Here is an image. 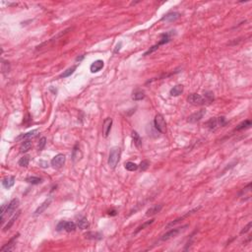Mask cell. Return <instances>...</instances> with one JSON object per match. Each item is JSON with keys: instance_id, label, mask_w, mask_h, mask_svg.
Here are the masks:
<instances>
[{"instance_id": "cell-1", "label": "cell", "mask_w": 252, "mask_h": 252, "mask_svg": "<svg viewBox=\"0 0 252 252\" xmlns=\"http://www.w3.org/2000/svg\"><path fill=\"white\" fill-rule=\"evenodd\" d=\"M214 100V96L211 93H206L204 96L198 95V94H191L187 98V101L192 105H202L205 104H210Z\"/></svg>"}, {"instance_id": "cell-2", "label": "cell", "mask_w": 252, "mask_h": 252, "mask_svg": "<svg viewBox=\"0 0 252 252\" xmlns=\"http://www.w3.org/2000/svg\"><path fill=\"white\" fill-rule=\"evenodd\" d=\"M120 159V149L118 147L111 148L109 157V165L110 169H115Z\"/></svg>"}, {"instance_id": "cell-3", "label": "cell", "mask_w": 252, "mask_h": 252, "mask_svg": "<svg viewBox=\"0 0 252 252\" xmlns=\"http://www.w3.org/2000/svg\"><path fill=\"white\" fill-rule=\"evenodd\" d=\"M226 117L224 116H220V117H214V118H211L210 120H208L206 125L210 130L215 131L217 130L218 128L222 127L224 125H226Z\"/></svg>"}, {"instance_id": "cell-4", "label": "cell", "mask_w": 252, "mask_h": 252, "mask_svg": "<svg viewBox=\"0 0 252 252\" xmlns=\"http://www.w3.org/2000/svg\"><path fill=\"white\" fill-rule=\"evenodd\" d=\"M154 126L156 128V130L160 133H164L167 131V122H165L164 116L162 114H157L155 116L154 119Z\"/></svg>"}, {"instance_id": "cell-5", "label": "cell", "mask_w": 252, "mask_h": 252, "mask_svg": "<svg viewBox=\"0 0 252 252\" xmlns=\"http://www.w3.org/2000/svg\"><path fill=\"white\" fill-rule=\"evenodd\" d=\"M56 229L58 232H61V230H66L67 233H71L74 232L76 229V224L73 222H60L57 224Z\"/></svg>"}, {"instance_id": "cell-6", "label": "cell", "mask_w": 252, "mask_h": 252, "mask_svg": "<svg viewBox=\"0 0 252 252\" xmlns=\"http://www.w3.org/2000/svg\"><path fill=\"white\" fill-rule=\"evenodd\" d=\"M188 226H183V227H181V228H177V229H170L169 232H168L167 233H164L162 237H160V240L162 241H167L170 238H173V237H175L176 235H177L178 233H180L182 230L185 229V228H187Z\"/></svg>"}, {"instance_id": "cell-7", "label": "cell", "mask_w": 252, "mask_h": 252, "mask_svg": "<svg viewBox=\"0 0 252 252\" xmlns=\"http://www.w3.org/2000/svg\"><path fill=\"white\" fill-rule=\"evenodd\" d=\"M65 160H66V158L63 154H58L51 160L50 164L54 169H60L63 167L64 164H65Z\"/></svg>"}, {"instance_id": "cell-8", "label": "cell", "mask_w": 252, "mask_h": 252, "mask_svg": "<svg viewBox=\"0 0 252 252\" xmlns=\"http://www.w3.org/2000/svg\"><path fill=\"white\" fill-rule=\"evenodd\" d=\"M19 204H20V201H19L18 198H14V199L11 200V202L8 204L7 210H6V213H5V214H7L8 217L12 216L13 214L16 212V210H17V208L19 207Z\"/></svg>"}, {"instance_id": "cell-9", "label": "cell", "mask_w": 252, "mask_h": 252, "mask_svg": "<svg viewBox=\"0 0 252 252\" xmlns=\"http://www.w3.org/2000/svg\"><path fill=\"white\" fill-rule=\"evenodd\" d=\"M37 133H39V129H35V130H32L30 132L20 134L18 137H16V141H27V140H30V139H32V138H35L37 135Z\"/></svg>"}, {"instance_id": "cell-10", "label": "cell", "mask_w": 252, "mask_h": 252, "mask_svg": "<svg viewBox=\"0 0 252 252\" xmlns=\"http://www.w3.org/2000/svg\"><path fill=\"white\" fill-rule=\"evenodd\" d=\"M206 113V110L205 109H201V110H198L197 112H194V113H192L190 116H188V122H191V123H195V122H198L200 121L203 116L205 115Z\"/></svg>"}, {"instance_id": "cell-11", "label": "cell", "mask_w": 252, "mask_h": 252, "mask_svg": "<svg viewBox=\"0 0 252 252\" xmlns=\"http://www.w3.org/2000/svg\"><path fill=\"white\" fill-rule=\"evenodd\" d=\"M19 235H20L19 233H17L16 235H14V237H13L11 239H10V240L8 241V242H7L6 244H5L4 246H2L1 249H0V250H1L2 252H8V251H11V250L14 248L15 243H16V240L18 239Z\"/></svg>"}, {"instance_id": "cell-12", "label": "cell", "mask_w": 252, "mask_h": 252, "mask_svg": "<svg viewBox=\"0 0 252 252\" xmlns=\"http://www.w3.org/2000/svg\"><path fill=\"white\" fill-rule=\"evenodd\" d=\"M111 125H112V119L110 117H108V118H105L104 123H103V134H104V137H108L109 134L111 130Z\"/></svg>"}, {"instance_id": "cell-13", "label": "cell", "mask_w": 252, "mask_h": 252, "mask_svg": "<svg viewBox=\"0 0 252 252\" xmlns=\"http://www.w3.org/2000/svg\"><path fill=\"white\" fill-rule=\"evenodd\" d=\"M104 68V61L103 60H96L90 66V70L92 73H96Z\"/></svg>"}, {"instance_id": "cell-14", "label": "cell", "mask_w": 252, "mask_h": 252, "mask_svg": "<svg viewBox=\"0 0 252 252\" xmlns=\"http://www.w3.org/2000/svg\"><path fill=\"white\" fill-rule=\"evenodd\" d=\"M200 209V207H198V208H195V209H193V210H191V211H189V212H187L185 215H183L182 217H180V218H178V219H176L175 221H173V222H171L170 224H169L168 226H167V228H169V227H173V226H174V224H178L180 221H182V220H184V219H186L187 217H189L190 215H192L193 213L194 212H197L198 210H199Z\"/></svg>"}, {"instance_id": "cell-15", "label": "cell", "mask_w": 252, "mask_h": 252, "mask_svg": "<svg viewBox=\"0 0 252 252\" xmlns=\"http://www.w3.org/2000/svg\"><path fill=\"white\" fill-rule=\"evenodd\" d=\"M51 200H52V198H48V199H46L44 203H42L41 205H40L39 207H37V209L35 211V216H37V215H41V214L42 212H45V209L49 206V204L51 203Z\"/></svg>"}, {"instance_id": "cell-16", "label": "cell", "mask_w": 252, "mask_h": 252, "mask_svg": "<svg viewBox=\"0 0 252 252\" xmlns=\"http://www.w3.org/2000/svg\"><path fill=\"white\" fill-rule=\"evenodd\" d=\"M162 209H163V205L162 204H159V205H154L152 206L150 209H148L147 212H146V216L147 217H150V216H154V215H156V214L160 213V211H162Z\"/></svg>"}, {"instance_id": "cell-17", "label": "cell", "mask_w": 252, "mask_h": 252, "mask_svg": "<svg viewBox=\"0 0 252 252\" xmlns=\"http://www.w3.org/2000/svg\"><path fill=\"white\" fill-rule=\"evenodd\" d=\"M14 183H15V176H6V177L3 178L2 180V185L7 189L11 188L14 185Z\"/></svg>"}, {"instance_id": "cell-18", "label": "cell", "mask_w": 252, "mask_h": 252, "mask_svg": "<svg viewBox=\"0 0 252 252\" xmlns=\"http://www.w3.org/2000/svg\"><path fill=\"white\" fill-rule=\"evenodd\" d=\"M173 31L171 32H169V33H165V34H163V35H160V37H162V39H160V41L158 42V45L160 46V45H164V44H168V42L170 41V37H171V35H173Z\"/></svg>"}, {"instance_id": "cell-19", "label": "cell", "mask_w": 252, "mask_h": 252, "mask_svg": "<svg viewBox=\"0 0 252 252\" xmlns=\"http://www.w3.org/2000/svg\"><path fill=\"white\" fill-rule=\"evenodd\" d=\"M77 227L80 229H89L90 227V224L88 222V220L87 218H81V219H79L78 221H77Z\"/></svg>"}, {"instance_id": "cell-20", "label": "cell", "mask_w": 252, "mask_h": 252, "mask_svg": "<svg viewBox=\"0 0 252 252\" xmlns=\"http://www.w3.org/2000/svg\"><path fill=\"white\" fill-rule=\"evenodd\" d=\"M20 215H21V211H18V212L16 213L15 215L13 216V218H12V219L10 220V221L8 222V224H6V226L4 227V229H3V232H7L8 229H11V227H12L13 224H14V223H15L16 221H17V219L19 218V216H20Z\"/></svg>"}, {"instance_id": "cell-21", "label": "cell", "mask_w": 252, "mask_h": 252, "mask_svg": "<svg viewBox=\"0 0 252 252\" xmlns=\"http://www.w3.org/2000/svg\"><path fill=\"white\" fill-rule=\"evenodd\" d=\"M183 93V86L182 85H176L170 90V96H178Z\"/></svg>"}, {"instance_id": "cell-22", "label": "cell", "mask_w": 252, "mask_h": 252, "mask_svg": "<svg viewBox=\"0 0 252 252\" xmlns=\"http://www.w3.org/2000/svg\"><path fill=\"white\" fill-rule=\"evenodd\" d=\"M179 13H169L168 15H165L164 17L163 18V21H165V22H174L178 18H179Z\"/></svg>"}, {"instance_id": "cell-23", "label": "cell", "mask_w": 252, "mask_h": 252, "mask_svg": "<svg viewBox=\"0 0 252 252\" xmlns=\"http://www.w3.org/2000/svg\"><path fill=\"white\" fill-rule=\"evenodd\" d=\"M132 139H133L134 145H135L137 148H140L142 146V139L136 131H132Z\"/></svg>"}, {"instance_id": "cell-24", "label": "cell", "mask_w": 252, "mask_h": 252, "mask_svg": "<svg viewBox=\"0 0 252 252\" xmlns=\"http://www.w3.org/2000/svg\"><path fill=\"white\" fill-rule=\"evenodd\" d=\"M82 157V153L80 151V148H79V145H75V147L73 149V152H72V159L74 162H76V160H80V158Z\"/></svg>"}, {"instance_id": "cell-25", "label": "cell", "mask_w": 252, "mask_h": 252, "mask_svg": "<svg viewBox=\"0 0 252 252\" xmlns=\"http://www.w3.org/2000/svg\"><path fill=\"white\" fill-rule=\"evenodd\" d=\"M144 98H145V93L143 92V91L139 90V89L135 90L132 94V99L134 100H136V101L137 100H142Z\"/></svg>"}, {"instance_id": "cell-26", "label": "cell", "mask_w": 252, "mask_h": 252, "mask_svg": "<svg viewBox=\"0 0 252 252\" xmlns=\"http://www.w3.org/2000/svg\"><path fill=\"white\" fill-rule=\"evenodd\" d=\"M32 142L30 140H27V141H24L22 143V145L20 146V152L21 153H27V152H29L31 148H32Z\"/></svg>"}, {"instance_id": "cell-27", "label": "cell", "mask_w": 252, "mask_h": 252, "mask_svg": "<svg viewBox=\"0 0 252 252\" xmlns=\"http://www.w3.org/2000/svg\"><path fill=\"white\" fill-rule=\"evenodd\" d=\"M250 193H251V183H248L247 186L244 187V188L241 190L239 193L240 197H246V198H250Z\"/></svg>"}, {"instance_id": "cell-28", "label": "cell", "mask_w": 252, "mask_h": 252, "mask_svg": "<svg viewBox=\"0 0 252 252\" xmlns=\"http://www.w3.org/2000/svg\"><path fill=\"white\" fill-rule=\"evenodd\" d=\"M85 237L88 238V239H96V240H99V239H101L103 237V235H101L100 233H93V232H90L88 233L85 234Z\"/></svg>"}, {"instance_id": "cell-29", "label": "cell", "mask_w": 252, "mask_h": 252, "mask_svg": "<svg viewBox=\"0 0 252 252\" xmlns=\"http://www.w3.org/2000/svg\"><path fill=\"white\" fill-rule=\"evenodd\" d=\"M26 181L31 184H40L41 183L42 179L41 177H37V176H30V177L26 178Z\"/></svg>"}, {"instance_id": "cell-30", "label": "cell", "mask_w": 252, "mask_h": 252, "mask_svg": "<svg viewBox=\"0 0 252 252\" xmlns=\"http://www.w3.org/2000/svg\"><path fill=\"white\" fill-rule=\"evenodd\" d=\"M76 68H77L76 65H75V66H72V67H70V68H68L67 70L64 71L59 77H60V78H66V77H69L70 75H72V74L75 72V70H76Z\"/></svg>"}, {"instance_id": "cell-31", "label": "cell", "mask_w": 252, "mask_h": 252, "mask_svg": "<svg viewBox=\"0 0 252 252\" xmlns=\"http://www.w3.org/2000/svg\"><path fill=\"white\" fill-rule=\"evenodd\" d=\"M124 167L127 170H129V171H135L138 169L139 168V165H137L135 163H133V162H127L125 163L124 164Z\"/></svg>"}, {"instance_id": "cell-32", "label": "cell", "mask_w": 252, "mask_h": 252, "mask_svg": "<svg viewBox=\"0 0 252 252\" xmlns=\"http://www.w3.org/2000/svg\"><path fill=\"white\" fill-rule=\"evenodd\" d=\"M249 126H251V121L250 120H244L243 122H241L237 128H235V130L239 131V130L245 129V128H248Z\"/></svg>"}, {"instance_id": "cell-33", "label": "cell", "mask_w": 252, "mask_h": 252, "mask_svg": "<svg viewBox=\"0 0 252 252\" xmlns=\"http://www.w3.org/2000/svg\"><path fill=\"white\" fill-rule=\"evenodd\" d=\"M29 162H30V158L28 156H24L23 158H21L19 160V165L20 167H22V168H26V167H28V164H29Z\"/></svg>"}, {"instance_id": "cell-34", "label": "cell", "mask_w": 252, "mask_h": 252, "mask_svg": "<svg viewBox=\"0 0 252 252\" xmlns=\"http://www.w3.org/2000/svg\"><path fill=\"white\" fill-rule=\"evenodd\" d=\"M154 221H155V220L153 219V220H150V221H148V222H146V223H144L143 224H141L140 227H138V229L135 230V233H138L139 232H140V230H142V229H146L147 227L150 226V224H152L154 223Z\"/></svg>"}, {"instance_id": "cell-35", "label": "cell", "mask_w": 252, "mask_h": 252, "mask_svg": "<svg viewBox=\"0 0 252 252\" xmlns=\"http://www.w3.org/2000/svg\"><path fill=\"white\" fill-rule=\"evenodd\" d=\"M45 145H46V138L45 137L41 138V140L39 142V145H37V149H39V151H42V150L45 149Z\"/></svg>"}, {"instance_id": "cell-36", "label": "cell", "mask_w": 252, "mask_h": 252, "mask_svg": "<svg viewBox=\"0 0 252 252\" xmlns=\"http://www.w3.org/2000/svg\"><path fill=\"white\" fill-rule=\"evenodd\" d=\"M149 165H150V163H149V160H142L141 162V164H140V165H139V167H140V169L142 170V171H144V170H146L148 168H149Z\"/></svg>"}, {"instance_id": "cell-37", "label": "cell", "mask_w": 252, "mask_h": 252, "mask_svg": "<svg viewBox=\"0 0 252 252\" xmlns=\"http://www.w3.org/2000/svg\"><path fill=\"white\" fill-rule=\"evenodd\" d=\"M159 47H160V46H159L158 45H153L152 47H150V49L147 50L146 52L144 53V56H147V55H149V54H151V53H153L154 51H156Z\"/></svg>"}, {"instance_id": "cell-38", "label": "cell", "mask_w": 252, "mask_h": 252, "mask_svg": "<svg viewBox=\"0 0 252 252\" xmlns=\"http://www.w3.org/2000/svg\"><path fill=\"white\" fill-rule=\"evenodd\" d=\"M9 70H10L9 63L3 61V63H2V71H3V73H5V72H9Z\"/></svg>"}, {"instance_id": "cell-39", "label": "cell", "mask_w": 252, "mask_h": 252, "mask_svg": "<svg viewBox=\"0 0 252 252\" xmlns=\"http://www.w3.org/2000/svg\"><path fill=\"white\" fill-rule=\"evenodd\" d=\"M250 228H251V222L247 224V226H246V227H244V228H243V229L241 230V232H240V233H241V234H243V233H248L249 230H250Z\"/></svg>"}, {"instance_id": "cell-40", "label": "cell", "mask_w": 252, "mask_h": 252, "mask_svg": "<svg viewBox=\"0 0 252 252\" xmlns=\"http://www.w3.org/2000/svg\"><path fill=\"white\" fill-rule=\"evenodd\" d=\"M40 165L41 168H44V169H45V168H47L48 167V164H47V162H45V160H40Z\"/></svg>"}, {"instance_id": "cell-41", "label": "cell", "mask_w": 252, "mask_h": 252, "mask_svg": "<svg viewBox=\"0 0 252 252\" xmlns=\"http://www.w3.org/2000/svg\"><path fill=\"white\" fill-rule=\"evenodd\" d=\"M121 45H122V42H119V44L116 45V48H115V50H114V53H116L117 51H119V50H120Z\"/></svg>"}, {"instance_id": "cell-42", "label": "cell", "mask_w": 252, "mask_h": 252, "mask_svg": "<svg viewBox=\"0 0 252 252\" xmlns=\"http://www.w3.org/2000/svg\"><path fill=\"white\" fill-rule=\"evenodd\" d=\"M109 215H111V216H115V215H116V211H114V210H113V211L109 212Z\"/></svg>"}]
</instances>
